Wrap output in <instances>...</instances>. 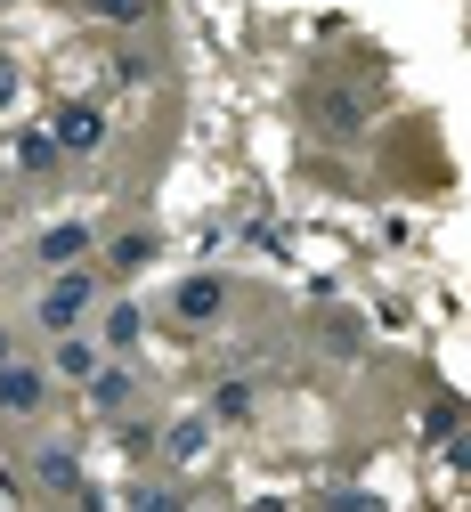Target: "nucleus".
Returning a JSON list of instances; mask_svg holds the SVG:
<instances>
[{"label": "nucleus", "mask_w": 471, "mask_h": 512, "mask_svg": "<svg viewBox=\"0 0 471 512\" xmlns=\"http://www.w3.org/2000/svg\"><path fill=\"white\" fill-rule=\"evenodd\" d=\"M106 301V277L98 269H57L49 285H41V301H33V326L41 334H65V326H90V309Z\"/></svg>", "instance_id": "obj_1"}, {"label": "nucleus", "mask_w": 471, "mask_h": 512, "mask_svg": "<svg viewBox=\"0 0 471 512\" xmlns=\"http://www.w3.org/2000/svg\"><path fill=\"white\" fill-rule=\"evenodd\" d=\"M41 407H49V366L0 358V415H41Z\"/></svg>", "instance_id": "obj_2"}, {"label": "nucleus", "mask_w": 471, "mask_h": 512, "mask_svg": "<svg viewBox=\"0 0 471 512\" xmlns=\"http://www.w3.org/2000/svg\"><path fill=\"white\" fill-rule=\"evenodd\" d=\"M130 399H139V374H130V366H106V358H98V366L82 374V407H90V415H122Z\"/></svg>", "instance_id": "obj_3"}, {"label": "nucleus", "mask_w": 471, "mask_h": 512, "mask_svg": "<svg viewBox=\"0 0 471 512\" xmlns=\"http://www.w3.org/2000/svg\"><path fill=\"white\" fill-rule=\"evenodd\" d=\"M220 309H228V277H187V285L171 293V317H179V326H212Z\"/></svg>", "instance_id": "obj_4"}, {"label": "nucleus", "mask_w": 471, "mask_h": 512, "mask_svg": "<svg viewBox=\"0 0 471 512\" xmlns=\"http://www.w3.org/2000/svg\"><path fill=\"white\" fill-rule=\"evenodd\" d=\"M33 480L57 488V496H74V504H90V480H82V456H74V447H41V456H33Z\"/></svg>", "instance_id": "obj_5"}, {"label": "nucleus", "mask_w": 471, "mask_h": 512, "mask_svg": "<svg viewBox=\"0 0 471 512\" xmlns=\"http://www.w3.org/2000/svg\"><path fill=\"white\" fill-rule=\"evenodd\" d=\"M98 358H106V342H90V326H65V334H57V358H49V366H57L65 382H82V374H90Z\"/></svg>", "instance_id": "obj_6"}, {"label": "nucleus", "mask_w": 471, "mask_h": 512, "mask_svg": "<svg viewBox=\"0 0 471 512\" xmlns=\"http://www.w3.org/2000/svg\"><path fill=\"white\" fill-rule=\"evenodd\" d=\"M90 147H106V114L98 106H74L57 122V155H90Z\"/></svg>", "instance_id": "obj_7"}, {"label": "nucleus", "mask_w": 471, "mask_h": 512, "mask_svg": "<svg viewBox=\"0 0 471 512\" xmlns=\"http://www.w3.org/2000/svg\"><path fill=\"white\" fill-rule=\"evenodd\" d=\"M147 261H155V236H147V228H130V236L106 252V277H139Z\"/></svg>", "instance_id": "obj_8"}, {"label": "nucleus", "mask_w": 471, "mask_h": 512, "mask_svg": "<svg viewBox=\"0 0 471 512\" xmlns=\"http://www.w3.org/2000/svg\"><path fill=\"white\" fill-rule=\"evenodd\" d=\"M41 261H49V269L90 261V228H49V236H41Z\"/></svg>", "instance_id": "obj_9"}, {"label": "nucleus", "mask_w": 471, "mask_h": 512, "mask_svg": "<svg viewBox=\"0 0 471 512\" xmlns=\"http://www.w3.org/2000/svg\"><path fill=\"white\" fill-rule=\"evenodd\" d=\"M204 415H212V423H244V415H252V382H220V391L204 399Z\"/></svg>", "instance_id": "obj_10"}, {"label": "nucleus", "mask_w": 471, "mask_h": 512, "mask_svg": "<svg viewBox=\"0 0 471 512\" xmlns=\"http://www.w3.org/2000/svg\"><path fill=\"white\" fill-rule=\"evenodd\" d=\"M204 447H212L204 423H171V464H179V472H204Z\"/></svg>", "instance_id": "obj_11"}, {"label": "nucleus", "mask_w": 471, "mask_h": 512, "mask_svg": "<svg viewBox=\"0 0 471 512\" xmlns=\"http://www.w3.org/2000/svg\"><path fill=\"white\" fill-rule=\"evenodd\" d=\"M9 163H17V171H57V139H49V131H25V139L9 147Z\"/></svg>", "instance_id": "obj_12"}, {"label": "nucleus", "mask_w": 471, "mask_h": 512, "mask_svg": "<svg viewBox=\"0 0 471 512\" xmlns=\"http://www.w3.org/2000/svg\"><path fill=\"white\" fill-rule=\"evenodd\" d=\"M139 334H147V317L130 309V301H114V309H106V342H114V350H139Z\"/></svg>", "instance_id": "obj_13"}, {"label": "nucleus", "mask_w": 471, "mask_h": 512, "mask_svg": "<svg viewBox=\"0 0 471 512\" xmlns=\"http://www.w3.org/2000/svg\"><path fill=\"white\" fill-rule=\"evenodd\" d=\"M90 17H106V25H147L155 17V0H82Z\"/></svg>", "instance_id": "obj_14"}, {"label": "nucleus", "mask_w": 471, "mask_h": 512, "mask_svg": "<svg viewBox=\"0 0 471 512\" xmlns=\"http://www.w3.org/2000/svg\"><path fill=\"white\" fill-rule=\"evenodd\" d=\"M325 350H342V358H358V317H333V326H325Z\"/></svg>", "instance_id": "obj_15"}, {"label": "nucleus", "mask_w": 471, "mask_h": 512, "mask_svg": "<svg viewBox=\"0 0 471 512\" xmlns=\"http://www.w3.org/2000/svg\"><path fill=\"white\" fill-rule=\"evenodd\" d=\"M0 358H17V342H9V326H0Z\"/></svg>", "instance_id": "obj_16"}]
</instances>
